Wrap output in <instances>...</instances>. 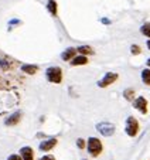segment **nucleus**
<instances>
[{
  "instance_id": "nucleus-1",
  "label": "nucleus",
  "mask_w": 150,
  "mask_h": 160,
  "mask_svg": "<svg viewBox=\"0 0 150 160\" xmlns=\"http://www.w3.org/2000/svg\"><path fill=\"white\" fill-rule=\"evenodd\" d=\"M45 75H47V79L52 84H60L62 81V71H61L60 67H50L45 71Z\"/></svg>"
},
{
  "instance_id": "nucleus-2",
  "label": "nucleus",
  "mask_w": 150,
  "mask_h": 160,
  "mask_svg": "<svg viewBox=\"0 0 150 160\" xmlns=\"http://www.w3.org/2000/svg\"><path fill=\"white\" fill-rule=\"evenodd\" d=\"M88 150H89V153L93 157L99 156V153L102 152V143H101V140L96 139V138H89V140H88Z\"/></svg>"
},
{
  "instance_id": "nucleus-3",
  "label": "nucleus",
  "mask_w": 150,
  "mask_h": 160,
  "mask_svg": "<svg viewBox=\"0 0 150 160\" xmlns=\"http://www.w3.org/2000/svg\"><path fill=\"white\" fill-rule=\"evenodd\" d=\"M126 133L130 138H135L139 133V122L133 116H129L126 121Z\"/></svg>"
},
{
  "instance_id": "nucleus-4",
  "label": "nucleus",
  "mask_w": 150,
  "mask_h": 160,
  "mask_svg": "<svg viewBox=\"0 0 150 160\" xmlns=\"http://www.w3.org/2000/svg\"><path fill=\"white\" fill-rule=\"evenodd\" d=\"M96 129H98L99 133H102L103 136H112L115 133V126L112 123H108V122L98 123L96 125Z\"/></svg>"
},
{
  "instance_id": "nucleus-5",
  "label": "nucleus",
  "mask_w": 150,
  "mask_h": 160,
  "mask_svg": "<svg viewBox=\"0 0 150 160\" xmlns=\"http://www.w3.org/2000/svg\"><path fill=\"white\" fill-rule=\"evenodd\" d=\"M116 79H118V74L116 72H108L105 77H103V79H101V81L98 82V87L99 88H106V87H109L111 84H113Z\"/></svg>"
},
{
  "instance_id": "nucleus-6",
  "label": "nucleus",
  "mask_w": 150,
  "mask_h": 160,
  "mask_svg": "<svg viewBox=\"0 0 150 160\" xmlns=\"http://www.w3.org/2000/svg\"><path fill=\"white\" fill-rule=\"evenodd\" d=\"M133 106H135V109L140 111L142 113H146V112H147V101L144 99L143 97H139L138 99L133 102Z\"/></svg>"
},
{
  "instance_id": "nucleus-7",
  "label": "nucleus",
  "mask_w": 150,
  "mask_h": 160,
  "mask_svg": "<svg viewBox=\"0 0 150 160\" xmlns=\"http://www.w3.org/2000/svg\"><path fill=\"white\" fill-rule=\"evenodd\" d=\"M57 145V139H48V140H44V142L40 143V150L42 152H48L51 150L54 146Z\"/></svg>"
},
{
  "instance_id": "nucleus-8",
  "label": "nucleus",
  "mask_w": 150,
  "mask_h": 160,
  "mask_svg": "<svg viewBox=\"0 0 150 160\" xmlns=\"http://www.w3.org/2000/svg\"><path fill=\"white\" fill-rule=\"evenodd\" d=\"M20 153H21V159H23V160H34L33 149L28 148V146H26V148L21 149Z\"/></svg>"
},
{
  "instance_id": "nucleus-9",
  "label": "nucleus",
  "mask_w": 150,
  "mask_h": 160,
  "mask_svg": "<svg viewBox=\"0 0 150 160\" xmlns=\"http://www.w3.org/2000/svg\"><path fill=\"white\" fill-rule=\"evenodd\" d=\"M75 54H77V48L69 47V48H67L65 51L61 54V58H62V61H71L72 58L75 57Z\"/></svg>"
},
{
  "instance_id": "nucleus-10",
  "label": "nucleus",
  "mask_w": 150,
  "mask_h": 160,
  "mask_svg": "<svg viewBox=\"0 0 150 160\" xmlns=\"http://www.w3.org/2000/svg\"><path fill=\"white\" fill-rule=\"evenodd\" d=\"M88 62V58H87V55H75L74 58L71 60V65H74V67H77V65H85V64Z\"/></svg>"
},
{
  "instance_id": "nucleus-11",
  "label": "nucleus",
  "mask_w": 150,
  "mask_h": 160,
  "mask_svg": "<svg viewBox=\"0 0 150 160\" xmlns=\"http://www.w3.org/2000/svg\"><path fill=\"white\" fill-rule=\"evenodd\" d=\"M20 118H21V113H20V112H16V113H13L10 118L6 119V122H4V123H6L7 126H13V125H17L18 122H20Z\"/></svg>"
},
{
  "instance_id": "nucleus-12",
  "label": "nucleus",
  "mask_w": 150,
  "mask_h": 160,
  "mask_svg": "<svg viewBox=\"0 0 150 160\" xmlns=\"http://www.w3.org/2000/svg\"><path fill=\"white\" fill-rule=\"evenodd\" d=\"M21 71L26 72V74H28V75H34V74H37V71H38V67L26 64V65H21Z\"/></svg>"
},
{
  "instance_id": "nucleus-13",
  "label": "nucleus",
  "mask_w": 150,
  "mask_h": 160,
  "mask_svg": "<svg viewBox=\"0 0 150 160\" xmlns=\"http://www.w3.org/2000/svg\"><path fill=\"white\" fill-rule=\"evenodd\" d=\"M77 52L81 55H91V54H93V50L91 48L89 45H81V47L77 48Z\"/></svg>"
},
{
  "instance_id": "nucleus-14",
  "label": "nucleus",
  "mask_w": 150,
  "mask_h": 160,
  "mask_svg": "<svg viewBox=\"0 0 150 160\" xmlns=\"http://www.w3.org/2000/svg\"><path fill=\"white\" fill-rule=\"evenodd\" d=\"M47 9L52 16H57V3H55V0H48Z\"/></svg>"
},
{
  "instance_id": "nucleus-15",
  "label": "nucleus",
  "mask_w": 150,
  "mask_h": 160,
  "mask_svg": "<svg viewBox=\"0 0 150 160\" xmlns=\"http://www.w3.org/2000/svg\"><path fill=\"white\" fill-rule=\"evenodd\" d=\"M123 97L126 98L128 101H133V99H135V89H132V88L126 89L125 92H123Z\"/></svg>"
},
{
  "instance_id": "nucleus-16",
  "label": "nucleus",
  "mask_w": 150,
  "mask_h": 160,
  "mask_svg": "<svg viewBox=\"0 0 150 160\" xmlns=\"http://www.w3.org/2000/svg\"><path fill=\"white\" fill-rule=\"evenodd\" d=\"M142 79L146 85H150V70H143L142 71Z\"/></svg>"
},
{
  "instance_id": "nucleus-17",
  "label": "nucleus",
  "mask_w": 150,
  "mask_h": 160,
  "mask_svg": "<svg viewBox=\"0 0 150 160\" xmlns=\"http://www.w3.org/2000/svg\"><path fill=\"white\" fill-rule=\"evenodd\" d=\"M140 31H142V34H144L146 37H149L150 38V23H146V24L142 26Z\"/></svg>"
},
{
  "instance_id": "nucleus-18",
  "label": "nucleus",
  "mask_w": 150,
  "mask_h": 160,
  "mask_svg": "<svg viewBox=\"0 0 150 160\" xmlns=\"http://www.w3.org/2000/svg\"><path fill=\"white\" fill-rule=\"evenodd\" d=\"M130 51H132L133 55H139V54L142 52V50H140V47H139V45H135V44H133L132 47H130Z\"/></svg>"
},
{
  "instance_id": "nucleus-19",
  "label": "nucleus",
  "mask_w": 150,
  "mask_h": 160,
  "mask_svg": "<svg viewBox=\"0 0 150 160\" xmlns=\"http://www.w3.org/2000/svg\"><path fill=\"white\" fill-rule=\"evenodd\" d=\"M77 145H78L79 149H84L85 148V140L84 139H78L77 140Z\"/></svg>"
},
{
  "instance_id": "nucleus-20",
  "label": "nucleus",
  "mask_w": 150,
  "mask_h": 160,
  "mask_svg": "<svg viewBox=\"0 0 150 160\" xmlns=\"http://www.w3.org/2000/svg\"><path fill=\"white\" fill-rule=\"evenodd\" d=\"M40 160H55V157L51 156V154H47V156H42Z\"/></svg>"
},
{
  "instance_id": "nucleus-21",
  "label": "nucleus",
  "mask_w": 150,
  "mask_h": 160,
  "mask_svg": "<svg viewBox=\"0 0 150 160\" xmlns=\"http://www.w3.org/2000/svg\"><path fill=\"white\" fill-rule=\"evenodd\" d=\"M7 160H23L20 156H17V154H12V156H9V159Z\"/></svg>"
},
{
  "instance_id": "nucleus-22",
  "label": "nucleus",
  "mask_w": 150,
  "mask_h": 160,
  "mask_svg": "<svg viewBox=\"0 0 150 160\" xmlns=\"http://www.w3.org/2000/svg\"><path fill=\"white\" fill-rule=\"evenodd\" d=\"M102 23H105V24H109V20H108V18H102Z\"/></svg>"
},
{
  "instance_id": "nucleus-23",
  "label": "nucleus",
  "mask_w": 150,
  "mask_h": 160,
  "mask_svg": "<svg viewBox=\"0 0 150 160\" xmlns=\"http://www.w3.org/2000/svg\"><path fill=\"white\" fill-rule=\"evenodd\" d=\"M147 48L150 50V40H149V41H147Z\"/></svg>"
},
{
  "instance_id": "nucleus-24",
  "label": "nucleus",
  "mask_w": 150,
  "mask_h": 160,
  "mask_svg": "<svg viewBox=\"0 0 150 160\" xmlns=\"http://www.w3.org/2000/svg\"><path fill=\"white\" fill-rule=\"evenodd\" d=\"M147 65H149V67H150V58H149V61H147Z\"/></svg>"
}]
</instances>
